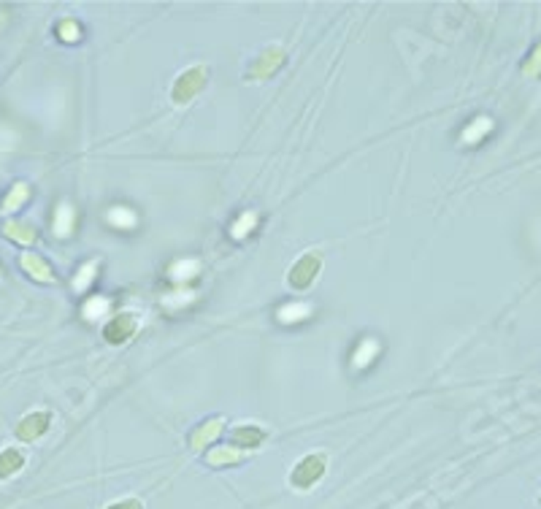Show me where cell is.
<instances>
[{"instance_id":"6da1fadb","label":"cell","mask_w":541,"mask_h":509,"mask_svg":"<svg viewBox=\"0 0 541 509\" xmlns=\"http://www.w3.org/2000/svg\"><path fill=\"white\" fill-rule=\"evenodd\" d=\"M325 474V458L322 455H309V458H303L300 463H298V469L293 472V485H298V488H309V485H314L320 477Z\"/></svg>"},{"instance_id":"7a4b0ae2","label":"cell","mask_w":541,"mask_h":509,"mask_svg":"<svg viewBox=\"0 0 541 509\" xmlns=\"http://www.w3.org/2000/svg\"><path fill=\"white\" fill-rule=\"evenodd\" d=\"M203 82H206V73H203V68H193L187 76H181L179 82H176L174 98L179 100V103H181V100H190L197 92V90L203 87Z\"/></svg>"},{"instance_id":"3957f363","label":"cell","mask_w":541,"mask_h":509,"mask_svg":"<svg viewBox=\"0 0 541 509\" xmlns=\"http://www.w3.org/2000/svg\"><path fill=\"white\" fill-rule=\"evenodd\" d=\"M317 271H320V258H314V255H306L300 263L293 268V274H290V282L296 285L298 290H303L309 282L317 277Z\"/></svg>"},{"instance_id":"277c9868","label":"cell","mask_w":541,"mask_h":509,"mask_svg":"<svg viewBox=\"0 0 541 509\" xmlns=\"http://www.w3.org/2000/svg\"><path fill=\"white\" fill-rule=\"evenodd\" d=\"M47 426H49V414H30V417L17 428V433H19V439L30 442L35 436H41V433L47 431Z\"/></svg>"},{"instance_id":"5b68a950","label":"cell","mask_w":541,"mask_h":509,"mask_svg":"<svg viewBox=\"0 0 541 509\" xmlns=\"http://www.w3.org/2000/svg\"><path fill=\"white\" fill-rule=\"evenodd\" d=\"M133 330V317H119L114 320L109 328H106V339L109 342H122V339H128Z\"/></svg>"},{"instance_id":"8992f818","label":"cell","mask_w":541,"mask_h":509,"mask_svg":"<svg viewBox=\"0 0 541 509\" xmlns=\"http://www.w3.org/2000/svg\"><path fill=\"white\" fill-rule=\"evenodd\" d=\"M17 469H22V455L14 453V450H6V453L0 455V477L14 474Z\"/></svg>"},{"instance_id":"52a82bcc","label":"cell","mask_w":541,"mask_h":509,"mask_svg":"<svg viewBox=\"0 0 541 509\" xmlns=\"http://www.w3.org/2000/svg\"><path fill=\"white\" fill-rule=\"evenodd\" d=\"M109 509H144V507H141V501L130 498V501H122V504H114V507H109Z\"/></svg>"}]
</instances>
